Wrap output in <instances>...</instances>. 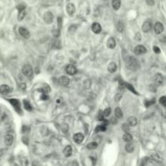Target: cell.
I'll use <instances>...</instances> for the list:
<instances>
[{"label": "cell", "mask_w": 166, "mask_h": 166, "mask_svg": "<svg viewBox=\"0 0 166 166\" xmlns=\"http://www.w3.org/2000/svg\"><path fill=\"white\" fill-rule=\"evenodd\" d=\"M117 31L118 32H120V33L123 32V30H124V24H123V22L121 21V20H119L118 23H117Z\"/></svg>", "instance_id": "29"}, {"label": "cell", "mask_w": 166, "mask_h": 166, "mask_svg": "<svg viewBox=\"0 0 166 166\" xmlns=\"http://www.w3.org/2000/svg\"><path fill=\"white\" fill-rule=\"evenodd\" d=\"M104 114H103V111H99V114H98V119L100 120V121H104Z\"/></svg>", "instance_id": "33"}, {"label": "cell", "mask_w": 166, "mask_h": 166, "mask_svg": "<svg viewBox=\"0 0 166 166\" xmlns=\"http://www.w3.org/2000/svg\"><path fill=\"white\" fill-rule=\"evenodd\" d=\"M49 97H48V96L45 94V93H42V94H41V100H47Z\"/></svg>", "instance_id": "40"}, {"label": "cell", "mask_w": 166, "mask_h": 166, "mask_svg": "<svg viewBox=\"0 0 166 166\" xmlns=\"http://www.w3.org/2000/svg\"><path fill=\"white\" fill-rule=\"evenodd\" d=\"M126 86L127 88H129V89L131 90V91L133 92V93H135V89L133 88V87H132V86H131L130 84H126Z\"/></svg>", "instance_id": "42"}, {"label": "cell", "mask_w": 166, "mask_h": 166, "mask_svg": "<svg viewBox=\"0 0 166 166\" xmlns=\"http://www.w3.org/2000/svg\"><path fill=\"white\" fill-rule=\"evenodd\" d=\"M11 92V88L7 84H3L0 86V93L3 95H7L10 93Z\"/></svg>", "instance_id": "12"}, {"label": "cell", "mask_w": 166, "mask_h": 166, "mask_svg": "<svg viewBox=\"0 0 166 166\" xmlns=\"http://www.w3.org/2000/svg\"><path fill=\"white\" fill-rule=\"evenodd\" d=\"M19 33L22 38L25 39H29L30 38V33L24 27H20L19 28Z\"/></svg>", "instance_id": "3"}, {"label": "cell", "mask_w": 166, "mask_h": 166, "mask_svg": "<svg viewBox=\"0 0 166 166\" xmlns=\"http://www.w3.org/2000/svg\"><path fill=\"white\" fill-rule=\"evenodd\" d=\"M59 84L62 86H67L70 84V79L67 76H62L59 78Z\"/></svg>", "instance_id": "15"}, {"label": "cell", "mask_w": 166, "mask_h": 166, "mask_svg": "<svg viewBox=\"0 0 166 166\" xmlns=\"http://www.w3.org/2000/svg\"><path fill=\"white\" fill-rule=\"evenodd\" d=\"M152 24L150 21H145L143 24L142 30L143 33H148L152 30Z\"/></svg>", "instance_id": "8"}, {"label": "cell", "mask_w": 166, "mask_h": 166, "mask_svg": "<svg viewBox=\"0 0 166 166\" xmlns=\"http://www.w3.org/2000/svg\"><path fill=\"white\" fill-rule=\"evenodd\" d=\"M106 123V122H105ZM104 123V124H101V125H99L97 126L96 130H95V132H100V131H105L106 130V124Z\"/></svg>", "instance_id": "25"}, {"label": "cell", "mask_w": 166, "mask_h": 166, "mask_svg": "<svg viewBox=\"0 0 166 166\" xmlns=\"http://www.w3.org/2000/svg\"><path fill=\"white\" fill-rule=\"evenodd\" d=\"M66 9H67V14L69 15H72L74 13H75V12H76V7H75V5H74L73 3H71L67 5Z\"/></svg>", "instance_id": "14"}, {"label": "cell", "mask_w": 166, "mask_h": 166, "mask_svg": "<svg viewBox=\"0 0 166 166\" xmlns=\"http://www.w3.org/2000/svg\"><path fill=\"white\" fill-rule=\"evenodd\" d=\"M115 116L117 118H122L123 117V113H122V110L120 109L119 107H117L115 109Z\"/></svg>", "instance_id": "23"}, {"label": "cell", "mask_w": 166, "mask_h": 166, "mask_svg": "<svg viewBox=\"0 0 166 166\" xmlns=\"http://www.w3.org/2000/svg\"><path fill=\"white\" fill-rule=\"evenodd\" d=\"M63 154L66 157H70L72 154V147L71 146H67L63 150Z\"/></svg>", "instance_id": "18"}, {"label": "cell", "mask_w": 166, "mask_h": 166, "mask_svg": "<svg viewBox=\"0 0 166 166\" xmlns=\"http://www.w3.org/2000/svg\"><path fill=\"white\" fill-rule=\"evenodd\" d=\"M14 142V137L11 134H7L4 137V143L7 145V146H10Z\"/></svg>", "instance_id": "11"}, {"label": "cell", "mask_w": 166, "mask_h": 166, "mask_svg": "<svg viewBox=\"0 0 166 166\" xmlns=\"http://www.w3.org/2000/svg\"><path fill=\"white\" fill-rule=\"evenodd\" d=\"M134 52L135 53L138 54V55H140V54H143L147 52V49L143 46L142 45H139L135 46V48L134 49Z\"/></svg>", "instance_id": "6"}, {"label": "cell", "mask_w": 166, "mask_h": 166, "mask_svg": "<svg viewBox=\"0 0 166 166\" xmlns=\"http://www.w3.org/2000/svg\"><path fill=\"white\" fill-rule=\"evenodd\" d=\"M58 28L59 29H61V27H62V18L61 17H58Z\"/></svg>", "instance_id": "41"}, {"label": "cell", "mask_w": 166, "mask_h": 166, "mask_svg": "<svg viewBox=\"0 0 166 166\" xmlns=\"http://www.w3.org/2000/svg\"><path fill=\"white\" fill-rule=\"evenodd\" d=\"M107 46L109 49H114L116 46V41L114 38H110L107 41Z\"/></svg>", "instance_id": "17"}, {"label": "cell", "mask_w": 166, "mask_h": 166, "mask_svg": "<svg viewBox=\"0 0 166 166\" xmlns=\"http://www.w3.org/2000/svg\"><path fill=\"white\" fill-rule=\"evenodd\" d=\"M117 64L114 62H111L109 65H108V71L109 73H114L116 71H117Z\"/></svg>", "instance_id": "16"}, {"label": "cell", "mask_w": 166, "mask_h": 166, "mask_svg": "<svg viewBox=\"0 0 166 166\" xmlns=\"http://www.w3.org/2000/svg\"><path fill=\"white\" fill-rule=\"evenodd\" d=\"M24 109L26 110H28V111H31V110L33 109L32 105H30V103L28 100H24Z\"/></svg>", "instance_id": "28"}, {"label": "cell", "mask_w": 166, "mask_h": 166, "mask_svg": "<svg viewBox=\"0 0 166 166\" xmlns=\"http://www.w3.org/2000/svg\"><path fill=\"white\" fill-rule=\"evenodd\" d=\"M66 72L70 76H74L76 74L77 69L75 66L72 65V64H69V65H67L66 67Z\"/></svg>", "instance_id": "5"}, {"label": "cell", "mask_w": 166, "mask_h": 166, "mask_svg": "<svg viewBox=\"0 0 166 166\" xmlns=\"http://www.w3.org/2000/svg\"><path fill=\"white\" fill-rule=\"evenodd\" d=\"M22 72L24 75L28 77V78H31L33 75V70L31 65H29V64H26L24 65L22 68Z\"/></svg>", "instance_id": "2"}, {"label": "cell", "mask_w": 166, "mask_h": 166, "mask_svg": "<svg viewBox=\"0 0 166 166\" xmlns=\"http://www.w3.org/2000/svg\"><path fill=\"white\" fill-rule=\"evenodd\" d=\"M53 35H54V36H58V35H59V30H57L56 32H55V30H53Z\"/></svg>", "instance_id": "43"}, {"label": "cell", "mask_w": 166, "mask_h": 166, "mask_svg": "<svg viewBox=\"0 0 166 166\" xmlns=\"http://www.w3.org/2000/svg\"><path fill=\"white\" fill-rule=\"evenodd\" d=\"M122 139H123V140H124L125 142H126V143H130V142L132 141L133 137H132V135H131V134H129L128 132H126V134H124V135H123V137H122Z\"/></svg>", "instance_id": "21"}, {"label": "cell", "mask_w": 166, "mask_h": 166, "mask_svg": "<svg viewBox=\"0 0 166 166\" xmlns=\"http://www.w3.org/2000/svg\"><path fill=\"white\" fill-rule=\"evenodd\" d=\"M153 50H154V52H155L156 53H160V48L157 47V46H153Z\"/></svg>", "instance_id": "38"}, {"label": "cell", "mask_w": 166, "mask_h": 166, "mask_svg": "<svg viewBox=\"0 0 166 166\" xmlns=\"http://www.w3.org/2000/svg\"><path fill=\"white\" fill-rule=\"evenodd\" d=\"M112 6L115 11H117L121 7V0H112Z\"/></svg>", "instance_id": "20"}, {"label": "cell", "mask_w": 166, "mask_h": 166, "mask_svg": "<svg viewBox=\"0 0 166 166\" xmlns=\"http://www.w3.org/2000/svg\"><path fill=\"white\" fill-rule=\"evenodd\" d=\"M135 149V147H134V145L130 142V143H127L125 146V150L129 152V153H131Z\"/></svg>", "instance_id": "22"}, {"label": "cell", "mask_w": 166, "mask_h": 166, "mask_svg": "<svg viewBox=\"0 0 166 166\" xmlns=\"http://www.w3.org/2000/svg\"><path fill=\"white\" fill-rule=\"evenodd\" d=\"M160 104H161L164 107H165L166 106V97H164V96H163V97H161L160 98Z\"/></svg>", "instance_id": "32"}, {"label": "cell", "mask_w": 166, "mask_h": 166, "mask_svg": "<svg viewBox=\"0 0 166 166\" xmlns=\"http://www.w3.org/2000/svg\"><path fill=\"white\" fill-rule=\"evenodd\" d=\"M26 15V11L25 9L24 10H21V11H19V14H18V20L19 21H21L24 19V17Z\"/></svg>", "instance_id": "24"}, {"label": "cell", "mask_w": 166, "mask_h": 166, "mask_svg": "<svg viewBox=\"0 0 166 166\" xmlns=\"http://www.w3.org/2000/svg\"><path fill=\"white\" fill-rule=\"evenodd\" d=\"M154 30H155V33L156 34H160L163 33L164 31V25L160 23V22H157L156 23L155 25H154Z\"/></svg>", "instance_id": "9"}, {"label": "cell", "mask_w": 166, "mask_h": 166, "mask_svg": "<svg viewBox=\"0 0 166 166\" xmlns=\"http://www.w3.org/2000/svg\"><path fill=\"white\" fill-rule=\"evenodd\" d=\"M127 122L130 126H135L137 125V118L135 117H130L127 120Z\"/></svg>", "instance_id": "19"}, {"label": "cell", "mask_w": 166, "mask_h": 166, "mask_svg": "<svg viewBox=\"0 0 166 166\" xmlns=\"http://www.w3.org/2000/svg\"><path fill=\"white\" fill-rule=\"evenodd\" d=\"M92 30H93V32L96 34H99L101 30H102V28H101L100 24L97 22H95L93 24V25H92Z\"/></svg>", "instance_id": "10"}, {"label": "cell", "mask_w": 166, "mask_h": 166, "mask_svg": "<svg viewBox=\"0 0 166 166\" xmlns=\"http://www.w3.org/2000/svg\"><path fill=\"white\" fill-rule=\"evenodd\" d=\"M122 131H124L125 132H129V131H130V126L127 123L122 124Z\"/></svg>", "instance_id": "31"}, {"label": "cell", "mask_w": 166, "mask_h": 166, "mask_svg": "<svg viewBox=\"0 0 166 166\" xmlns=\"http://www.w3.org/2000/svg\"><path fill=\"white\" fill-rule=\"evenodd\" d=\"M126 65L128 69H130L131 71H136L140 67L139 61H138L136 58L131 57V56H128L126 58Z\"/></svg>", "instance_id": "1"}, {"label": "cell", "mask_w": 166, "mask_h": 166, "mask_svg": "<svg viewBox=\"0 0 166 166\" xmlns=\"http://www.w3.org/2000/svg\"><path fill=\"white\" fill-rule=\"evenodd\" d=\"M151 155H152V156L153 160H157V161H162V157H161V156H160L158 153H156V152H152Z\"/></svg>", "instance_id": "27"}, {"label": "cell", "mask_w": 166, "mask_h": 166, "mask_svg": "<svg viewBox=\"0 0 166 166\" xmlns=\"http://www.w3.org/2000/svg\"><path fill=\"white\" fill-rule=\"evenodd\" d=\"M112 122L116 124V123H117V119H116V118H112Z\"/></svg>", "instance_id": "44"}, {"label": "cell", "mask_w": 166, "mask_h": 166, "mask_svg": "<svg viewBox=\"0 0 166 166\" xmlns=\"http://www.w3.org/2000/svg\"><path fill=\"white\" fill-rule=\"evenodd\" d=\"M146 3L148 6H153L155 3V1L154 0H146Z\"/></svg>", "instance_id": "35"}, {"label": "cell", "mask_w": 166, "mask_h": 166, "mask_svg": "<svg viewBox=\"0 0 166 166\" xmlns=\"http://www.w3.org/2000/svg\"><path fill=\"white\" fill-rule=\"evenodd\" d=\"M110 114H111V109L110 108H106L104 111H103V114H104V116L105 117H108V116H109L110 115Z\"/></svg>", "instance_id": "30"}, {"label": "cell", "mask_w": 166, "mask_h": 166, "mask_svg": "<svg viewBox=\"0 0 166 166\" xmlns=\"http://www.w3.org/2000/svg\"><path fill=\"white\" fill-rule=\"evenodd\" d=\"M43 20L46 23V24H51L53 20V15L52 14L51 12H45L44 14V16H43Z\"/></svg>", "instance_id": "4"}, {"label": "cell", "mask_w": 166, "mask_h": 166, "mask_svg": "<svg viewBox=\"0 0 166 166\" xmlns=\"http://www.w3.org/2000/svg\"><path fill=\"white\" fill-rule=\"evenodd\" d=\"M135 39L136 40V41H140L141 40V35L140 34V33H136V35H135Z\"/></svg>", "instance_id": "39"}, {"label": "cell", "mask_w": 166, "mask_h": 166, "mask_svg": "<svg viewBox=\"0 0 166 166\" xmlns=\"http://www.w3.org/2000/svg\"><path fill=\"white\" fill-rule=\"evenodd\" d=\"M90 86H91V81L89 79L88 80H86L84 82V87H85V88L88 89V88H90Z\"/></svg>", "instance_id": "34"}, {"label": "cell", "mask_w": 166, "mask_h": 166, "mask_svg": "<svg viewBox=\"0 0 166 166\" xmlns=\"http://www.w3.org/2000/svg\"><path fill=\"white\" fill-rule=\"evenodd\" d=\"M154 81L156 85H161L164 82V78L161 74H156L154 77Z\"/></svg>", "instance_id": "13"}, {"label": "cell", "mask_w": 166, "mask_h": 166, "mask_svg": "<svg viewBox=\"0 0 166 166\" xmlns=\"http://www.w3.org/2000/svg\"><path fill=\"white\" fill-rule=\"evenodd\" d=\"M122 99V94L121 93H117L116 96H115V100L117 101V102H118V101Z\"/></svg>", "instance_id": "36"}, {"label": "cell", "mask_w": 166, "mask_h": 166, "mask_svg": "<svg viewBox=\"0 0 166 166\" xmlns=\"http://www.w3.org/2000/svg\"><path fill=\"white\" fill-rule=\"evenodd\" d=\"M98 147V143H96V142H92V143H89L88 145H87V148L88 149H90V150H93V149H96Z\"/></svg>", "instance_id": "26"}, {"label": "cell", "mask_w": 166, "mask_h": 166, "mask_svg": "<svg viewBox=\"0 0 166 166\" xmlns=\"http://www.w3.org/2000/svg\"><path fill=\"white\" fill-rule=\"evenodd\" d=\"M84 136L82 133H76L73 136V140L76 143H81L84 141Z\"/></svg>", "instance_id": "7"}, {"label": "cell", "mask_w": 166, "mask_h": 166, "mask_svg": "<svg viewBox=\"0 0 166 166\" xmlns=\"http://www.w3.org/2000/svg\"><path fill=\"white\" fill-rule=\"evenodd\" d=\"M17 9L19 11H21V10H24L25 9V6L24 4H20V5H18L17 6Z\"/></svg>", "instance_id": "37"}]
</instances>
